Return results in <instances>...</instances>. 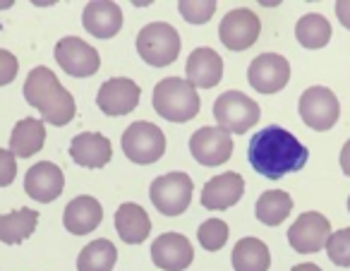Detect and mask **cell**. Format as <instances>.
<instances>
[{
  "instance_id": "29",
  "label": "cell",
  "mask_w": 350,
  "mask_h": 271,
  "mask_svg": "<svg viewBox=\"0 0 350 271\" xmlns=\"http://www.w3.org/2000/svg\"><path fill=\"white\" fill-rule=\"evenodd\" d=\"M197 240L209 252L221 250V247L228 242V226H226L221 218H209V221L202 223L200 231H197Z\"/></svg>"
},
{
  "instance_id": "32",
  "label": "cell",
  "mask_w": 350,
  "mask_h": 271,
  "mask_svg": "<svg viewBox=\"0 0 350 271\" xmlns=\"http://www.w3.org/2000/svg\"><path fill=\"white\" fill-rule=\"evenodd\" d=\"M17 73H20V63H17V58L10 53V51L0 49V87L15 82Z\"/></svg>"
},
{
  "instance_id": "35",
  "label": "cell",
  "mask_w": 350,
  "mask_h": 271,
  "mask_svg": "<svg viewBox=\"0 0 350 271\" xmlns=\"http://www.w3.org/2000/svg\"><path fill=\"white\" fill-rule=\"evenodd\" d=\"M340 170L350 178V140L345 142L343 149H340Z\"/></svg>"
},
{
  "instance_id": "6",
  "label": "cell",
  "mask_w": 350,
  "mask_h": 271,
  "mask_svg": "<svg viewBox=\"0 0 350 271\" xmlns=\"http://www.w3.org/2000/svg\"><path fill=\"white\" fill-rule=\"evenodd\" d=\"M259 116L262 111H259L257 101H252L243 92H226L214 101V120L230 135L247 132L259 120Z\"/></svg>"
},
{
  "instance_id": "3",
  "label": "cell",
  "mask_w": 350,
  "mask_h": 271,
  "mask_svg": "<svg viewBox=\"0 0 350 271\" xmlns=\"http://www.w3.org/2000/svg\"><path fill=\"white\" fill-rule=\"evenodd\" d=\"M154 111L159 113L163 120L170 122H187L200 113V94L187 79L180 77H165L156 84L154 96Z\"/></svg>"
},
{
  "instance_id": "36",
  "label": "cell",
  "mask_w": 350,
  "mask_h": 271,
  "mask_svg": "<svg viewBox=\"0 0 350 271\" xmlns=\"http://www.w3.org/2000/svg\"><path fill=\"white\" fill-rule=\"evenodd\" d=\"M291 271H321L319 266L317 264H310V261H307V264H297V266H293Z\"/></svg>"
},
{
  "instance_id": "37",
  "label": "cell",
  "mask_w": 350,
  "mask_h": 271,
  "mask_svg": "<svg viewBox=\"0 0 350 271\" xmlns=\"http://www.w3.org/2000/svg\"><path fill=\"white\" fill-rule=\"evenodd\" d=\"M348 211H350V197H348Z\"/></svg>"
},
{
  "instance_id": "27",
  "label": "cell",
  "mask_w": 350,
  "mask_h": 271,
  "mask_svg": "<svg viewBox=\"0 0 350 271\" xmlns=\"http://www.w3.org/2000/svg\"><path fill=\"white\" fill-rule=\"evenodd\" d=\"M293 209V197L283 190H269L259 197L257 202V218L264 223V226H281L288 216H291Z\"/></svg>"
},
{
  "instance_id": "15",
  "label": "cell",
  "mask_w": 350,
  "mask_h": 271,
  "mask_svg": "<svg viewBox=\"0 0 350 271\" xmlns=\"http://www.w3.org/2000/svg\"><path fill=\"white\" fill-rule=\"evenodd\" d=\"M151 259L163 271H185L195 259V250L180 233H163L151 245Z\"/></svg>"
},
{
  "instance_id": "11",
  "label": "cell",
  "mask_w": 350,
  "mask_h": 271,
  "mask_svg": "<svg viewBox=\"0 0 350 271\" xmlns=\"http://www.w3.org/2000/svg\"><path fill=\"white\" fill-rule=\"evenodd\" d=\"M247 82L259 94H276L291 82V63L278 53H262L250 63Z\"/></svg>"
},
{
  "instance_id": "30",
  "label": "cell",
  "mask_w": 350,
  "mask_h": 271,
  "mask_svg": "<svg viewBox=\"0 0 350 271\" xmlns=\"http://www.w3.org/2000/svg\"><path fill=\"white\" fill-rule=\"evenodd\" d=\"M178 10L190 25H204L214 17L216 12V0H180Z\"/></svg>"
},
{
  "instance_id": "18",
  "label": "cell",
  "mask_w": 350,
  "mask_h": 271,
  "mask_svg": "<svg viewBox=\"0 0 350 271\" xmlns=\"http://www.w3.org/2000/svg\"><path fill=\"white\" fill-rule=\"evenodd\" d=\"M84 29L96 39H113L122 29V10L111 0H94L82 12Z\"/></svg>"
},
{
  "instance_id": "5",
  "label": "cell",
  "mask_w": 350,
  "mask_h": 271,
  "mask_svg": "<svg viewBox=\"0 0 350 271\" xmlns=\"http://www.w3.org/2000/svg\"><path fill=\"white\" fill-rule=\"evenodd\" d=\"M192 190L195 183L187 173L175 170V173H165L156 178L149 188V199L163 216H180L192 202Z\"/></svg>"
},
{
  "instance_id": "34",
  "label": "cell",
  "mask_w": 350,
  "mask_h": 271,
  "mask_svg": "<svg viewBox=\"0 0 350 271\" xmlns=\"http://www.w3.org/2000/svg\"><path fill=\"white\" fill-rule=\"evenodd\" d=\"M336 17H338V22L345 29H350V0H338L336 3Z\"/></svg>"
},
{
  "instance_id": "13",
  "label": "cell",
  "mask_w": 350,
  "mask_h": 271,
  "mask_svg": "<svg viewBox=\"0 0 350 271\" xmlns=\"http://www.w3.org/2000/svg\"><path fill=\"white\" fill-rule=\"evenodd\" d=\"M190 151L202 166H221L233 154V135L224 127H200L190 137Z\"/></svg>"
},
{
  "instance_id": "28",
  "label": "cell",
  "mask_w": 350,
  "mask_h": 271,
  "mask_svg": "<svg viewBox=\"0 0 350 271\" xmlns=\"http://www.w3.org/2000/svg\"><path fill=\"white\" fill-rule=\"evenodd\" d=\"M295 36L305 49H324L331 39V25L324 15L310 12V15L300 17V22L295 25Z\"/></svg>"
},
{
  "instance_id": "2",
  "label": "cell",
  "mask_w": 350,
  "mask_h": 271,
  "mask_svg": "<svg viewBox=\"0 0 350 271\" xmlns=\"http://www.w3.org/2000/svg\"><path fill=\"white\" fill-rule=\"evenodd\" d=\"M25 99L31 108L41 111V120L51 122V125H68L77 113L72 94L58 82L53 70L44 68V65L27 75Z\"/></svg>"
},
{
  "instance_id": "14",
  "label": "cell",
  "mask_w": 350,
  "mask_h": 271,
  "mask_svg": "<svg viewBox=\"0 0 350 271\" xmlns=\"http://www.w3.org/2000/svg\"><path fill=\"white\" fill-rule=\"evenodd\" d=\"M139 96H142V89L137 82H132L127 77H113L101 84L96 103L106 116L118 118L135 111L137 103H139Z\"/></svg>"
},
{
  "instance_id": "9",
  "label": "cell",
  "mask_w": 350,
  "mask_h": 271,
  "mask_svg": "<svg viewBox=\"0 0 350 271\" xmlns=\"http://www.w3.org/2000/svg\"><path fill=\"white\" fill-rule=\"evenodd\" d=\"M55 60L70 77H92L101 68V58L94 46L79 36H65L55 44Z\"/></svg>"
},
{
  "instance_id": "17",
  "label": "cell",
  "mask_w": 350,
  "mask_h": 271,
  "mask_svg": "<svg viewBox=\"0 0 350 271\" xmlns=\"http://www.w3.org/2000/svg\"><path fill=\"white\" fill-rule=\"evenodd\" d=\"M243 192H245V180L238 173L228 170V173H221L216 178H211L202 188V207L211 209V211H224V209H230L233 204H238Z\"/></svg>"
},
{
  "instance_id": "10",
  "label": "cell",
  "mask_w": 350,
  "mask_h": 271,
  "mask_svg": "<svg viewBox=\"0 0 350 271\" xmlns=\"http://www.w3.org/2000/svg\"><path fill=\"white\" fill-rule=\"evenodd\" d=\"M331 235V223L324 214L319 211H305L288 231V242L300 255H312L326 247Z\"/></svg>"
},
{
  "instance_id": "16",
  "label": "cell",
  "mask_w": 350,
  "mask_h": 271,
  "mask_svg": "<svg viewBox=\"0 0 350 271\" xmlns=\"http://www.w3.org/2000/svg\"><path fill=\"white\" fill-rule=\"evenodd\" d=\"M63 188H65L63 170L55 164H51V161H41V164L31 166L25 175L27 194L41 204H49V202H53V199H58Z\"/></svg>"
},
{
  "instance_id": "22",
  "label": "cell",
  "mask_w": 350,
  "mask_h": 271,
  "mask_svg": "<svg viewBox=\"0 0 350 271\" xmlns=\"http://www.w3.org/2000/svg\"><path fill=\"white\" fill-rule=\"evenodd\" d=\"M116 231L122 237V242L127 245H139L149 237L151 233V221L146 216V211L135 202H125L118 207L116 211Z\"/></svg>"
},
{
  "instance_id": "24",
  "label": "cell",
  "mask_w": 350,
  "mask_h": 271,
  "mask_svg": "<svg viewBox=\"0 0 350 271\" xmlns=\"http://www.w3.org/2000/svg\"><path fill=\"white\" fill-rule=\"evenodd\" d=\"M230 261H233L235 271H269L271 255L259 237H243V240L235 242Z\"/></svg>"
},
{
  "instance_id": "8",
  "label": "cell",
  "mask_w": 350,
  "mask_h": 271,
  "mask_svg": "<svg viewBox=\"0 0 350 271\" xmlns=\"http://www.w3.org/2000/svg\"><path fill=\"white\" fill-rule=\"evenodd\" d=\"M297 108H300V118L305 120V125L317 132L331 130L340 113L338 99L326 87H310L307 92H302Z\"/></svg>"
},
{
  "instance_id": "25",
  "label": "cell",
  "mask_w": 350,
  "mask_h": 271,
  "mask_svg": "<svg viewBox=\"0 0 350 271\" xmlns=\"http://www.w3.org/2000/svg\"><path fill=\"white\" fill-rule=\"evenodd\" d=\"M36 223H39V214L27 207L0 216V242L20 245L36 231Z\"/></svg>"
},
{
  "instance_id": "23",
  "label": "cell",
  "mask_w": 350,
  "mask_h": 271,
  "mask_svg": "<svg viewBox=\"0 0 350 271\" xmlns=\"http://www.w3.org/2000/svg\"><path fill=\"white\" fill-rule=\"evenodd\" d=\"M46 144V127L44 120L36 118H25L12 127L10 135V154L15 159H29V156L39 154Z\"/></svg>"
},
{
  "instance_id": "21",
  "label": "cell",
  "mask_w": 350,
  "mask_h": 271,
  "mask_svg": "<svg viewBox=\"0 0 350 271\" xmlns=\"http://www.w3.org/2000/svg\"><path fill=\"white\" fill-rule=\"evenodd\" d=\"M103 221V209L98 204V199L82 194V197H75L72 202L65 207L63 223L72 235H87L94 228H98V223Z\"/></svg>"
},
{
  "instance_id": "20",
  "label": "cell",
  "mask_w": 350,
  "mask_h": 271,
  "mask_svg": "<svg viewBox=\"0 0 350 271\" xmlns=\"http://www.w3.org/2000/svg\"><path fill=\"white\" fill-rule=\"evenodd\" d=\"M70 156L75 164L84 166V168H103L111 161L113 146L98 132H82L70 142Z\"/></svg>"
},
{
  "instance_id": "4",
  "label": "cell",
  "mask_w": 350,
  "mask_h": 271,
  "mask_svg": "<svg viewBox=\"0 0 350 271\" xmlns=\"http://www.w3.org/2000/svg\"><path fill=\"white\" fill-rule=\"evenodd\" d=\"M137 53L154 68H165L180 55V34L165 22H151L137 34Z\"/></svg>"
},
{
  "instance_id": "19",
  "label": "cell",
  "mask_w": 350,
  "mask_h": 271,
  "mask_svg": "<svg viewBox=\"0 0 350 271\" xmlns=\"http://www.w3.org/2000/svg\"><path fill=\"white\" fill-rule=\"evenodd\" d=\"M185 73L195 89H211L224 77V60L214 49H197L187 58Z\"/></svg>"
},
{
  "instance_id": "12",
  "label": "cell",
  "mask_w": 350,
  "mask_h": 271,
  "mask_svg": "<svg viewBox=\"0 0 350 271\" xmlns=\"http://www.w3.org/2000/svg\"><path fill=\"white\" fill-rule=\"evenodd\" d=\"M259 31H262L259 17L250 8H238L221 20L219 39L228 51H245L259 39Z\"/></svg>"
},
{
  "instance_id": "7",
  "label": "cell",
  "mask_w": 350,
  "mask_h": 271,
  "mask_svg": "<svg viewBox=\"0 0 350 271\" xmlns=\"http://www.w3.org/2000/svg\"><path fill=\"white\" fill-rule=\"evenodd\" d=\"M122 151L130 161L149 166L159 161L165 151V135L154 122H132L122 132Z\"/></svg>"
},
{
  "instance_id": "33",
  "label": "cell",
  "mask_w": 350,
  "mask_h": 271,
  "mask_svg": "<svg viewBox=\"0 0 350 271\" xmlns=\"http://www.w3.org/2000/svg\"><path fill=\"white\" fill-rule=\"evenodd\" d=\"M17 178V161L8 149H0V188H8Z\"/></svg>"
},
{
  "instance_id": "31",
  "label": "cell",
  "mask_w": 350,
  "mask_h": 271,
  "mask_svg": "<svg viewBox=\"0 0 350 271\" xmlns=\"http://www.w3.org/2000/svg\"><path fill=\"white\" fill-rule=\"evenodd\" d=\"M326 255L336 266H350V228L331 233L326 242Z\"/></svg>"
},
{
  "instance_id": "26",
  "label": "cell",
  "mask_w": 350,
  "mask_h": 271,
  "mask_svg": "<svg viewBox=\"0 0 350 271\" xmlns=\"http://www.w3.org/2000/svg\"><path fill=\"white\" fill-rule=\"evenodd\" d=\"M118 259V250L111 240L98 237L89 242L77 257V271H113Z\"/></svg>"
},
{
  "instance_id": "1",
  "label": "cell",
  "mask_w": 350,
  "mask_h": 271,
  "mask_svg": "<svg viewBox=\"0 0 350 271\" xmlns=\"http://www.w3.org/2000/svg\"><path fill=\"white\" fill-rule=\"evenodd\" d=\"M310 159L307 146L293 132L278 125H269L252 135L247 146V161L259 175L281 180L283 175L302 170Z\"/></svg>"
}]
</instances>
